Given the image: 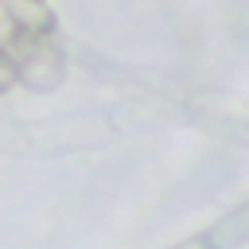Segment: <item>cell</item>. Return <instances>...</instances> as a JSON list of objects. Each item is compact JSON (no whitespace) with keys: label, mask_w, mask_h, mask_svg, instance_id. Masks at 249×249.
<instances>
[{"label":"cell","mask_w":249,"mask_h":249,"mask_svg":"<svg viewBox=\"0 0 249 249\" xmlns=\"http://www.w3.org/2000/svg\"><path fill=\"white\" fill-rule=\"evenodd\" d=\"M0 4H4L8 19L16 23V31H19L23 39L47 35V27H51V8H47V0H0Z\"/></svg>","instance_id":"obj_1"},{"label":"cell","mask_w":249,"mask_h":249,"mask_svg":"<svg viewBox=\"0 0 249 249\" xmlns=\"http://www.w3.org/2000/svg\"><path fill=\"white\" fill-rule=\"evenodd\" d=\"M19 78H23V74H19V58L8 54V51H0V93H8Z\"/></svg>","instance_id":"obj_2"}]
</instances>
